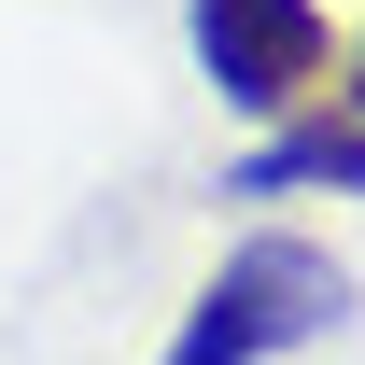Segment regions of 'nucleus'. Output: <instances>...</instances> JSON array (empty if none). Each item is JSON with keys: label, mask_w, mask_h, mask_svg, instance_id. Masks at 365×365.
Segmentation results:
<instances>
[{"label": "nucleus", "mask_w": 365, "mask_h": 365, "mask_svg": "<svg viewBox=\"0 0 365 365\" xmlns=\"http://www.w3.org/2000/svg\"><path fill=\"white\" fill-rule=\"evenodd\" d=\"M351 309V281H337V253L323 239H239L225 267L197 281V309H182V337H169V365H267V351H309L323 323Z\"/></svg>", "instance_id": "obj_1"}, {"label": "nucleus", "mask_w": 365, "mask_h": 365, "mask_svg": "<svg viewBox=\"0 0 365 365\" xmlns=\"http://www.w3.org/2000/svg\"><path fill=\"white\" fill-rule=\"evenodd\" d=\"M182 43L225 113H295V98H323L337 29H323V0H182Z\"/></svg>", "instance_id": "obj_2"}, {"label": "nucleus", "mask_w": 365, "mask_h": 365, "mask_svg": "<svg viewBox=\"0 0 365 365\" xmlns=\"http://www.w3.org/2000/svg\"><path fill=\"white\" fill-rule=\"evenodd\" d=\"M225 197H365V113H337V98L267 113V140L225 169Z\"/></svg>", "instance_id": "obj_3"}, {"label": "nucleus", "mask_w": 365, "mask_h": 365, "mask_svg": "<svg viewBox=\"0 0 365 365\" xmlns=\"http://www.w3.org/2000/svg\"><path fill=\"white\" fill-rule=\"evenodd\" d=\"M337 98H351V113H365V85H337Z\"/></svg>", "instance_id": "obj_4"}]
</instances>
